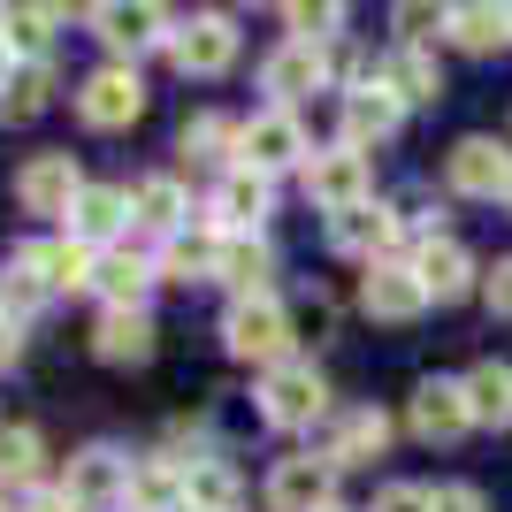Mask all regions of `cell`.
Masks as SVG:
<instances>
[{"mask_svg": "<svg viewBox=\"0 0 512 512\" xmlns=\"http://www.w3.org/2000/svg\"><path fill=\"white\" fill-rule=\"evenodd\" d=\"M39 474V428H0V482L23 490Z\"/></svg>", "mask_w": 512, "mask_h": 512, "instance_id": "obj_34", "label": "cell"}, {"mask_svg": "<svg viewBox=\"0 0 512 512\" xmlns=\"http://www.w3.org/2000/svg\"><path fill=\"white\" fill-rule=\"evenodd\" d=\"M169 54H176V69L184 77H222V69L237 62V23L230 16H192V23H176V39H169Z\"/></svg>", "mask_w": 512, "mask_h": 512, "instance_id": "obj_11", "label": "cell"}, {"mask_svg": "<svg viewBox=\"0 0 512 512\" xmlns=\"http://www.w3.org/2000/svg\"><path fill=\"white\" fill-rule=\"evenodd\" d=\"M321 512H344V505H321Z\"/></svg>", "mask_w": 512, "mask_h": 512, "instance_id": "obj_45", "label": "cell"}, {"mask_svg": "<svg viewBox=\"0 0 512 512\" xmlns=\"http://www.w3.org/2000/svg\"><path fill=\"white\" fill-rule=\"evenodd\" d=\"M375 85H383L398 107H421V100H436V92H444V69H436V54H428V46H406V39H398L383 62H375Z\"/></svg>", "mask_w": 512, "mask_h": 512, "instance_id": "obj_19", "label": "cell"}, {"mask_svg": "<svg viewBox=\"0 0 512 512\" xmlns=\"http://www.w3.org/2000/svg\"><path fill=\"white\" fill-rule=\"evenodd\" d=\"M436 512H490V505H482L474 482H444V490H436Z\"/></svg>", "mask_w": 512, "mask_h": 512, "instance_id": "obj_40", "label": "cell"}, {"mask_svg": "<svg viewBox=\"0 0 512 512\" xmlns=\"http://www.w3.org/2000/svg\"><path fill=\"white\" fill-rule=\"evenodd\" d=\"M184 512H192V505H184Z\"/></svg>", "mask_w": 512, "mask_h": 512, "instance_id": "obj_47", "label": "cell"}, {"mask_svg": "<svg viewBox=\"0 0 512 512\" xmlns=\"http://www.w3.org/2000/svg\"><path fill=\"white\" fill-rule=\"evenodd\" d=\"M46 100H54V69L46 62H16L8 85H0V123H31Z\"/></svg>", "mask_w": 512, "mask_h": 512, "instance_id": "obj_30", "label": "cell"}, {"mask_svg": "<svg viewBox=\"0 0 512 512\" xmlns=\"http://www.w3.org/2000/svg\"><path fill=\"white\" fill-rule=\"evenodd\" d=\"M329 245L337 253H352V260H390L398 245H406V222L383 207V199H367V207H344V214H329Z\"/></svg>", "mask_w": 512, "mask_h": 512, "instance_id": "obj_8", "label": "cell"}, {"mask_svg": "<svg viewBox=\"0 0 512 512\" xmlns=\"http://www.w3.org/2000/svg\"><path fill=\"white\" fill-rule=\"evenodd\" d=\"M398 123H406V107L390 100L383 85L344 92V146H352V153H367V146H383V138H398Z\"/></svg>", "mask_w": 512, "mask_h": 512, "instance_id": "obj_20", "label": "cell"}, {"mask_svg": "<svg viewBox=\"0 0 512 512\" xmlns=\"http://www.w3.org/2000/svg\"><path fill=\"white\" fill-rule=\"evenodd\" d=\"M467 428H474L467 383H451V375H428V383L413 390V436H428V444H459Z\"/></svg>", "mask_w": 512, "mask_h": 512, "instance_id": "obj_15", "label": "cell"}, {"mask_svg": "<svg viewBox=\"0 0 512 512\" xmlns=\"http://www.w3.org/2000/svg\"><path fill=\"white\" fill-rule=\"evenodd\" d=\"M482 299H490L497 321H512V260H497L490 276H482Z\"/></svg>", "mask_w": 512, "mask_h": 512, "instance_id": "obj_39", "label": "cell"}, {"mask_svg": "<svg viewBox=\"0 0 512 512\" xmlns=\"http://www.w3.org/2000/svg\"><path fill=\"white\" fill-rule=\"evenodd\" d=\"M184 153H192V161H222V153H237V123H230V115H192V123H184Z\"/></svg>", "mask_w": 512, "mask_h": 512, "instance_id": "obj_35", "label": "cell"}, {"mask_svg": "<svg viewBox=\"0 0 512 512\" xmlns=\"http://www.w3.org/2000/svg\"><path fill=\"white\" fill-rule=\"evenodd\" d=\"M383 444H390V421L375 406H344V413H321L314 421V459H329V467L383 459Z\"/></svg>", "mask_w": 512, "mask_h": 512, "instance_id": "obj_5", "label": "cell"}, {"mask_svg": "<svg viewBox=\"0 0 512 512\" xmlns=\"http://www.w3.org/2000/svg\"><path fill=\"white\" fill-rule=\"evenodd\" d=\"M184 192H176V176H146V184H130V222L138 230H153V237H176L184 230Z\"/></svg>", "mask_w": 512, "mask_h": 512, "instance_id": "obj_26", "label": "cell"}, {"mask_svg": "<svg viewBox=\"0 0 512 512\" xmlns=\"http://www.w3.org/2000/svg\"><path fill=\"white\" fill-rule=\"evenodd\" d=\"M360 306L375 321H421L428 314V291H421V276H413L406 260H375L360 276Z\"/></svg>", "mask_w": 512, "mask_h": 512, "instance_id": "obj_17", "label": "cell"}, {"mask_svg": "<svg viewBox=\"0 0 512 512\" xmlns=\"http://www.w3.org/2000/svg\"><path fill=\"white\" fill-rule=\"evenodd\" d=\"M444 176L459 199H505L512 192V146H497V138H459V146L444 153Z\"/></svg>", "mask_w": 512, "mask_h": 512, "instance_id": "obj_7", "label": "cell"}, {"mask_svg": "<svg viewBox=\"0 0 512 512\" xmlns=\"http://www.w3.org/2000/svg\"><path fill=\"white\" fill-rule=\"evenodd\" d=\"M260 413L276 428H314L329 413V383L314 375V360H283L268 367V383H260Z\"/></svg>", "mask_w": 512, "mask_h": 512, "instance_id": "obj_4", "label": "cell"}, {"mask_svg": "<svg viewBox=\"0 0 512 512\" xmlns=\"http://www.w3.org/2000/svg\"><path fill=\"white\" fill-rule=\"evenodd\" d=\"M16 268L39 283V291H85L100 260H92V245H77V237H39V245L16 253Z\"/></svg>", "mask_w": 512, "mask_h": 512, "instance_id": "obj_14", "label": "cell"}, {"mask_svg": "<svg viewBox=\"0 0 512 512\" xmlns=\"http://www.w3.org/2000/svg\"><path fill=\"white\" fill-rule=\"evenodd\" d=\"M123 222H130V192H115V184H85L77 207H69V237L77 245H107V237H123Z\"/></svg>", "mask_w": 512, "mask_h": 512, "instance_id": "obj_21", "label": "cell"}, {"mask_svg": "<svg viewBox=\"0 0 512 512\" xmlns=\"http://www.w3.org/2000/svg\"><path fill=\"white\" fill-rule=\"evenodd\" d=\"M467 406H474V428H512V367L505 360H482L467 375Z\"/></svg>", "mask_w": 512, "mask_h": 512, "instance_id": "obj_28", "label": "cell"}, {"mask_svg": "<svg viewBox=\"0 0 512 512\" xmlns=\"http://www.w3.org/2000/svg\"><path fill=\"white\" fill-rule=\"evenodd\" d=\"M283 23H291L306 46H329V39L344 31V8H329V0H321V8H306V0H299V8H283Z\"/></svg>", "mask_w": 512, "mask_h": 512, "instance_id": "obj_36", "label": "cell"}, {"mask_svg": "<svg viewBox=\"0 0 512 512\" xmlns=\"http://www.w3.org/2000/svg\"><path fill=\"white\" fill-rule=\"evenodd\" d=\"M505 207H512V192H505Z\"/></svg>", "mask_w": 512, "mask_h": 512, "instance_id": "obj_46", "label": "cell"}, {"mask_svg": "<svg viewBox=\"0 0 512 512\" xmlns=\"http://www.w3.org/2000/svg\"><path fill=\"white\" fill-rule=\"evenodd\" d=\"M8 69H16V62H8V39H0V85H8Z\"/></svg>", "mask_w": 512, "mask_h": 512, "instance_id": "obj_44", "label": "cell"}, {"mask_svg": "<svg viewBox=\"0 0 512 512\" xmlns=\"http://www.w3.org/2000/svg\"><path fill=\"white\" fill-rule=\"evenodd\" d=\"M130 459L115 444H92V451H77V459H69V482H62V497L77 512H123L130 505Z\"/></svg>", "mask_w": 512, "mask_h": 512, "instance_id": "obj_3", "label": "cell"}, {"mask_svg": "<svg viewBox=\"0 0 512 512\" xmlns=\"http://www.w3.org/2000/svg\"><path fill=\"white\" fill-rule=\"evenodd\" d=\"M314 153H306V130L291 107H260L253 123H237V169L253 176H283V169H306Z\"/></svg>", "mask_w": 512, "mask_h": 512, "instance_id": "obj_2", "label": "cell"}, {"mask_svg": "<svg viewBox=\"0 0 512 512\" xmlns=\"http://www.w3.org/2000/svg\"><path fill=\"white\" fill-rule=\"evenodd\" d=\"M451 39L467 46V54H497V46H512V8H490V0L451 8Z\"/></svg>", "mask_w": 512, "mask_h": 512, "instance_id": "obj_29", "label": "cell"}, {"mask_svg": "<svg viewBox=\"0 0 512 512\" xmlns=\"http://www.w3.org/2000/svg\"><path fill=\"white\" fill-rule=\"evenodd\" d=\"M16 344H23V329H16V321H8V314H0V367L16 360Z\"/></svg>", "mask_w": 512, "mask_h": 512, "instance_id": "obj_43", "label": "cell"}, {"mask_svg": "<svg viewBox=\"0 0 512 512\" xmlns=\"http://www.w3.org/2000/svg\"><path fill=\"white\" fill-rule=\"evenodd\" d=\"M222 245L214 237H169V253H161V283H207Z\"/></svg>", "mask_w": 512, "mask_h": 512, "instance_id": "obj_32", "label": "cell"}, {"mask_svg": "<svg viewBox=\"0 0 512 512\" xmlns=\"http://www.w3.org/2000/svg\"><path fill=\"white\" fill-rule=\"evenodd\" d=\"M260 214H268V176L230 169V176H222V192H214V222H222L230 237H253Z\"/></svg>", "mask_w": 512, "mask_h": 512, "instance_id": "obj_22", "label": "cell"}, {"mask_svg": "<svg viewBox=\"0 0 512 512\" xmlns=\"http://www.w3.org/2000/svg\"><path fill=\"white\" fill-rule=\"evenodd\" d=\"M184 490H192V512H237V474L222 459H192L184 467Z\"/></svg>", "mask_w": 512, "mask_h": 512, "instance_id": "obj_31", "label": "cell"}, {"mask_svg": "<svg viewBox=\"0 0 512 512\" xmlns=\"http://www.w3.org/2000/svg\"><path fill=\"white\" fill-rule=\"evenodd\" d=\"M77 192H85V184H77V161H69V153H31V161L16 169L23 214H69Z\"/></svg>", "mask_w": 512, "mask_h": 512, "instance_id": "obj_16", "label": "cell"}, {"mask_svg": "<svg viewBox=\"0 0 512 512\" xmlns=\"http://www.w3.org/2000/svg\"><path fill=\"white\" fill-rule=\"evenodd\" d=\"M16 512H77V505H69L62 490H31V497H23V505H16Z\"/></svg>", "mask_w": 512, "mask_h": 512, "instance_id": "obj_42", "label": "cell"}, {"mask_svg": "<svg viewBox=\"0 0 512 512\" xmlns=\"http://www.w3.org/2000/svg\"><path fill=\"white\" fill-rule=\"evenodd\" d=\"M222 344H230V360L283 367V360H291V344H299L291 306H276V299H237L230 314H222Z\"/></svg>", "mask_w": 512, "mask_h": 512, "instance_id": "obj_1", "label": "cell"}, {"mask_svg": "<svg viewBox=\"0 0 512 512\" xmlns=\"http://www.w3.org/2000/svg\"><path fill=\"white\" fill-rule=\"evenodd\" d=\"M337 467L329 459H314V451H299V459H276V474H268V512H321L337 505Z\"/></svg>", "mask_w": 512, "mask_h": 512, "instance_id": "obj_12", "label": "cell"}, {"mask_svg": "<svg viewBox=\"0 0 512 512\" xmlns=\"http://www.w3.org/2000/svg\"><path fill=\"white\" fill-rule=\"evenodd\" d=\"M406 268L421 276V291L436 306H451V299H467V291H474V253L459 245V237H436V230L413 237V260H406Z\"/></svg>", "mask_w": 512, "mask_h": 512, "instance_id": "obj_9", "label": "cell"}, {"mask_svg": "<svg viewBox=\"0 0 512 512\" xmlns=\"http://www.w3.org/2000/svg\"><path fill=\"white\" fill-rule=\"evenodd\" d=\"M260 85L276 92V107H291L299 92L329 85V46H306V39H283L268 62H260Z\"/></svg>", "mask_w": 512, "mask_h": 512, "instance_id": "obj_18", "label": "cell"}, {"mask_svg": "<svg viewBox=\"0 0 512 512\" xmlns=\"http://www.w3.org/2000/svg\"><path fill=\"white\" fill-rule=\"evenodd\" d=\"M192 490H184V467L176 459H138L130 474V512H184Z\"/></svg>", "mask_w": 512, "mask_h": 512, "instance_id": "obj_27", "label": "cell"}, {"mask_svg": "<svg viewBox=\"0 0 512 512\" xmlns=\"http://www.w3.org/2000/svg\"><path fill=\"white\" fill-rule=\"evenodd\" d=\"M153 283H161V260H146L138 245H107L100 268H92V291L107 299V314H138V299Z\"/></svg>", "mask_w": 512, "mask_h": 512, "instance_id": "obj_13", "label": "cell"}, {"mask_svg": "<svg viewBox=\"0 0 512 512\" xmlns=\"http://www.w3.org/2000/svg\"><path fill=\"white\" fill-rule=\"evenodd\" d=\"M398 31H406V46H421L428 31H451V8H421V0H406V8H398Z\"/></svg>", "mask_w": 512, "mask_h": 512, "instance_id": "obj_37", "label": "cell"}, {"mask_svg": "<svg viewBox=\"0 0 512 512\" xmlns=\"http://www.w3.org/2000/svg\"><path fill=\"white\" fill-rule=\"evenodd\" d=\"M92 23H100V39L115 46V54H138V46H153V39H176L161 8H123V0H115V8H92Z\"/></svg>", "mask_w": 512, "mask_h": 512, "instance_id": "obj_25", "label": "cell"}, {"mask_svg": "<svg viewBox=\"0 0 512 512\" xmlns=\"http://www.w3.org/2000/svg\"><path fill=\"white\" fill-rule=\"evenodd\" d=\"M306 199H314L321 214L367 207V199H375V169H367V153H352V146L314 153V161H306Z\"/></svg>", "mask_w": 512, "mask_h": 512, "instance_id": "obj_6", "label": "cell"}, {"mask_svg": "<svg viewBox=\"0 0 512 512\" xmlns=\"http://www.w3.org/2000/svg\"><path fill=\"white\" fill-rule=\"evenodd\" d=\"M0 299H8V321H16V314H31V306H39L46 291H39V283H31V276H23V268H16V276H8V291H0Z\"/></svg>", "mask_w": 512, "mask_h": 512, "instance_id": "obj_41", "label": "cell"}, {"mask_svg": "<svg viewBox=\"0 0 512 512\" xmlns=\"http://www.w3.org/2000/svg\"><path fill=\"white\" fill-rule=\"evenodd\" d=\"M375 512H436V490H421V482H390V490L375 497Z\"/></svg>", "mask_w": 512, "mask_h": 512, "instance_id": "obj_38", "label": "cell"}, {"mask_svg": "<svg viewBox=\"0 0 512 512\" xmlns=\"http://www.w3.org/2000/svg\"><path fill=\"white\" fill-rule=\"evenodd\" d=\"M92 352H100L107 367H138V360H153V321H146V306H138V314H100V329H92Z\"/></svg>", "mask_w": 512, "mask_h": 512, "instance_id": "obj_24", "label": "cell"}, {"mask_svg": "<svg viewBox=\"0 0 512 512\" xmlns=\"http://www.w3.org/2000/svg\"><path fill=\"white\" fill-rule=\"evenodd\" d=\"M77 115L92 130H130L146 115V85H138V69H92L85 92H77Z\"/></svg>", "mask_w": 512, "mask_h": 512, "instance_id": "obj_10", "label": "cell"}, {"mask_svg": "<svg viewBox=\"0 0 512 512\" xmlns=\"http://www.w3.org/2000/svg\"><path fill=\"white\" fill-rule=\"evenodd\" d=\"M214 276L230 283L237 299H268V276H276V253H268L260 237H222V260H214Z\"/></svg>", "mask_w": 512, "mask_h": 512, "instance_id": "obj_23", "label": "cell"}, {"mask_svg": "<svg viewBox=\"0 0 512 512\" xmlns=\"http://www.w3.org/2000/svg\"><path fill=\"white\" fill-rule=\"evenodd\" d=\"M54 23H62V8H8V16H0V39L23 46V54L39 62V46L54 39Z\"/></svg>", "mask_w": 512, "mask_h": 512, "instance_id": "obj_33", "label": "cell"}]
</instances>
